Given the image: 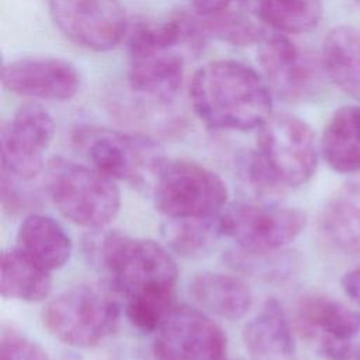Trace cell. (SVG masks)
I'll list each match as a JSON object with an SVG mask.
<instances>
[{"instance_id": "20", "label": "cell", "mask_w": 360, "mask_h": 360, "mask_svg": "<svg viewBox=\"0 0 360 360\" xmlns=\"http://www.w3.org/2000/svg\"><path fill=\"white\" fill-rule=\"evenodd\" d=\"M326 165L336 173L360 172V105L339 107L328 120L319 141Z\"/></svg>"}, {"instance_id": "4", "label": "cell", "mask_w": 360, "mask_h": 360, "mask_svg": "<svg viewBox=\"0 0 360 360\" xmlns=\"http://www.w3.org/2000/svg\"><path fill=\"white\" fill-rule=\"evenodd\" d=\"M46 190L66 219L87 229L104 228L121 207L115 180L91 166L62 158L52 159L46 166Z\"/></svg>"}, {"instance_id": "21", "label": "cell", "mask_w": 360, "mask_h": 360, "mask_svg": "<svg viewBox=\"0 0 360 360\" xmlns=\"http://www.w3.org/2000/svg\"><path fill=\"white\" fill-rule=\"evenodd\" d=\"M15 242L17 249L49 271L62 269L72 255V240L65 228L42 214H30L21 221Z\"/></svg>"}, {"instance_id": "6", "label": "cell", "mask_w": 360, "mask_h": 360, "mask_svg": "<svg viewBox=\"0 0 360 360\" xmlns=\"http://www.w3.org/2000/svg\"><path fill=\"white\" fill-rule=\"evenodd\" d=\"M152 197L166 218L211 217L222 211L228 200L225 181L211 169L187 159H167Z\"/></svg>"}, {"instance_id": "22", "label": "cell", "mask_w": 360, "mask_h": 360, "mask_svg": "<svg viewBox=\"0 0 360 360\" xmlns=\"http://www.w3.org/2000/svg\"><path fill=\"white\" fill-rule=\"evenodd\" d=\"M52 290L51 271L14 248L3 252L0 292L3 298L24 302L44 301Z\"/></svg>"}, {"instance_id": "14", "label": "cell", "mask_w": 360, "mask_h": 360, "mask_svg": "<svg viewBox=\"0 0 360 360\" xmlns=\"http://www.w3.org/2000/svg\"><path fill=\"white\" fill-rule=\"evenodd\" d=\"M3 87L17 96L68 101L80 90L82 79L76 66L62 58L38 56L10 60L1 69Z\"/></svg>"}, {"instance_id": "15", "label": "cell", "mask_w": 360, "mask_h": 360, "mask_svg": "<svg viewBox=\"0 0 360 360\" xmlns=\"http://www.w3.org/2000/svg\"><path fill=\"white\" fill-rule=\"evenodd\" d=\"M184 83V53L180 51L153 52L131 58L129 90L141 100L170 107Z\"/></svg>"}, {"instance_id": "11", "label": "cell", "mask_w": 360, "mask_h": 360, "mask_svg": "<svg viewBox=\"0 0 360 360\" xmlns=\"http://www.w3.org/2000/svg\"><path fill=\"white\" fill-rule=\"evenodd\" d=\"M48 8L60 34L87 51H110L128 31L120 0H48Z\"/></svg>"}, {"instance_id": "16", "label": "cell", "mask_w": 360, "mask_h": 360, "mask_svg": "<svg viewBox=\"0 0 360 360\" xmlns=\"http://www.w3.org/2000/svg\"><path fill=\"white\" fill-rule=\"evenodd\" d=\"M242 338L250 360H297L291 323L274 298H269L245 325Z\"/></svg>"}, {"instance_id": "23", "label": "cell", "mask_w": 360, "mask_h": 360, "mask_svg": "<svg viewBox=\"0 0 360 360\" xmlns=\"http://www.w3.org/2000/svg\"><path fill=\"white\" fill-rule=\"evenodd\" d=\"M255 18L283 34L315 30L322 18L321 0H239Z\"/></svg>"}, {"instance_id": "10", "label": "cell", "mask_w": 360, "mask_h": 360, "mask_svg": "<svg viewBox=\"0 0 360 360\" xmlns=\"http://www.w3.org/2000/svg\"><path fill=\"white\" fill-rule=\"evenodd\" d=\"M305 225L307 217L301 210L274 202L236 204L221 212L222 233L239 248L253 252L284 249Z\"/></svg>"}, {"instance_id": "12", "label": "cell", "mask_w": 360, "mask_h": 360, "mask_svg": "<svg viewBox=\"0 0 360 360\" xmlns=\"http://www.w3.org/2000/svg\"><path fill=\"white\" fill-rule=\"evenodd\" d=\"M156 360H231L224 330L201 309L174 307L156 330Z\"/></svg>"}, {"instance_id": "19", "label": "cell", "mask_w": 360, "mask_h": 360, "mask_svg": "<svg viewBox=\"0 0 360 360\" xmlns=\"http://www.w3.org/2000/svg\"><path fill=\"white\" fill-rule=\"evenodd\" d=\"M319 58L325 76L360 101V30L350 25L332 28L323 38Z\"/></svg>"}, {"instance_id": "24", "label": "cell", "mask_w": 360, "mask_h": 360, "mask_svg": "<svg viewBox=\"0 0 360 360\" xmlns=\"http://www.w3.org/2000/svg\"><path fill=\"white\" fill-rule=\"evenodd\" d=\"M162 233L174 253L187 259L202 257L224 235L221 212L211 217L166 218Z\"/></svg>"}, {"instance_id": "30", "label": "cell", "mask_w": 360, "mask_h": 360, "mask_svg": "<svg viewBox=\"0 0 360 360\" xmlns=\"http://www.w3.org/2000/svg\"><path fill=\"white\" fill-rule=\"evenodd\" d=\"M340 287L345 294L360 308V267L347 270L340 277Z\"/></svg>"}, {"instance_id": "31", "label": "cell", "mask_w": 360, "mask_h": 360, "mask_svg": "<svg viewBox=\"0 0 360 360\" xmlns=\"http://www.w3.org/2000/svg\"><path fill=\"white\" fill-rule=\"evenodd\" d=\"M354 3L359 6V8H360V0H354Z\"/></svg>"}, {"instance_id": "26", "label": "cell", "mask_w": 360, "mask_h": 360, "mask_svg": "<svg viewBox=\"0 0 360 360\" xmlns=\"http://www.w3.org/2000/svg\"><path fill=\"white\" fill-rule=\"evenodd\" d=\"M200 21L207 39L214 38L233 46L257 44L263 35L260 28L245 14L229 10L210 18H200Z\"/></svg>"}, {"instance_id": "29", "label": "cell", "mask_w": 360, "mask_h": 360, "mask_svg": "<svg viewBox=\"0 0 360 360\" xmlns=\"http://www.w3.org/2000/svg\"><path fill=\"white\" fill-rule=\"evenodd\" d=\"M232 0H191V8L200 18H210L229 10Z\"/></svg>"}, {"instance_id": "2", "label": "cell", "mask_w": 360, "mask_h": 360, "mask_svg": "<svg viewBox=\"0 0 360 360\" xmlns=\"http://www.w3.org/2000/svg\"><path fill=\"white\" fill-rule=\"evenodd\" d=\"M91 255L108 287L127 300L174 294L179 276L172 255L155 240L111 231L91 240Z\"/></svg>"}, {"instance_id": "9", "label": "cell", "mask_w": 360, "mask_h": 360, "mask_svg": "<svg viewBox=\"0 0 360 360\" xmlns=\"http://www.w3.org/2000/svg\"><path fill=\"white\" fill-rule=\"evenodd\" d=\"M262 75L271 93L284 101L309 98L325 75L321 58L301 48L288 34L264 32L257 42Z\"/></svg>"}, {"instance_id": "28", "label": "cell", "mask_w": 360, "mask_h": 360, "mask_svg": "<svg viewBox=\"0 0 360 360\" xmlns=\"http://www.w3.org/2000/svg\"><path fill=\"white\" fill-rule=\"evenodd\" d=\"M0 360H48L44 349L13 330H4L0 340Z\"/></svg>"}, {"instance_id": "27", "label": "cell", "mask_w": 360, "mask_h": 360, "mask_svg": "<svg viewBox=\"0 0 360 360\" xmlns=\"http://www.w3.org/2000/svg\"><path fill=\"white\" fill-rule=\"evenodd\" d=\"M238 173L243 184L264 202H273L274 197L284 193V187L273 177L256 149H249L238 156Z\"/></svg>"}, {"instance_id": "18", "label": "cell", "mask_w": 360, "mask_h": 360, "mask_svg": "<svg viewBox=\"0 0 360 360\" xmlns=\"http://www.w3.org/2000/svg\"><path fill=\"white\" fill-rule=\"evenodd\" d=\"M188 292L201 311L224 319H239L252 305L248 284L232 274L214 271L195 274L188 284Z\"/></svg>"}, {"instance_id": "3", "label": "cell", "mask_w": 360, "mask_h": 360, "mask_svg": "<svg viewBox=\"0 0 360 360\" xmlns=\"http://www.w3.org/2000/svg\"><path fill=\"white\" fill-rule=\"evenodd\" d=\"M73 145L97 172L148 194L167 160L158 141L142 132L82 127L73 134Z\"/></svg>"}, {"instance_id": "5", "label": "cell", "mask_w": 360, "mask_h": 360, "mask_svg": "<svg viewBox=\"0 0 360 360\" xmlns=\"http://www.w3.org/2000/svg\"><path fill=\"white\" fill-rule=\"evenodd\" d=\"M120 315V302L111 288L82 284L53 297L42 311V322L59 342L91 347L117 329Z\"/></svg>"}, {"instance_id": "13", "label": "cell", "mask_w": 360, "mask_h": 360, "mask_svg": "<svg viewBox=\"0 0 360 360\" xmlns=\"http://www.w3.org/2000/svg\"><path fill=\"white\" fill-rule=\"evenodd\" d=\"M53 134V118L42 105H21L0 131L1 173L22 181L37 177L44 169V152Z\"/></svg>"}, {"instance_id": "25", "label": "cell", "mask_w": 360, "mask_h": 360, "mask_svg": "<svg viewBox=\"0 0 360 360\" xmlns=\"http://www.w3.org/2000/svg\"><path fill=\"white\" fill-rule=\"evenodd\" d=\"M226 262L238 271L267 280H285L291 277L298 262L288 252H253L238 246L228 252Z\"/></svg>"}, {"instance_id": "17", "label": "cell", "mask_w": 360, "mask_h": 360, "mask_svg": "<svg viewBox=\"0 0 360 360\" xmlns=\"http://www.w3.org/2000/svg\"><path fill=\"white\" fill-rule=\"evenodd\" d=\"M325 242L339 252L360 255V184H346L335 191L318 217Z\"/></svg>"}, {"instance_id": "8", "label": "cell", "mask_w": 360, "mask_h": 360, "mask_svg": "<svg viewBox=\"0 0 360 360\" xmlns=\"http://www.w3.org/2000/svg\"><path fill=\"white\" fill-rule=\"evenodd\" d=\"M295 326L312 349L328 360H360V312L321 292L301 297Z\"/></svg>"}, {"instance_id": "1", "label": "cell", "mask_w": 360, "mask_h": 360, "mask_svg": "<svg viewBox=\"0 0 360 360\" xmlns=\"http://www.w3.org/2000/svg\"><path fill=\"white\" fill-rule=\"evenodd\" d=\"M195 115L212 129H259L273 114V93L262 73L235 59L201 66L190 83Z\"/></svg>"}, {"instance_id": "7", "label": "cell", "mask_w": 360, "mask_h": 360, "mask_svg": "<svg viewBox=\"0 0 360 360\" xmlns=\"http://www.w3.org/2000/svg\"><path fill=\"white\" fill-rule=\"evenodd\" d=\"M256 152L284 187H300L316 172L319 145L312 128L301 118L271 114L259 128Z\"/></svg>"}]
</instances>
